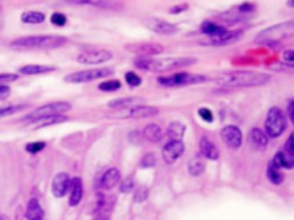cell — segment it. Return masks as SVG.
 I'll return each instance as SVG.
<instances>
[{
	"label": "cell",
	"mask_w": 294,
	"mask_h": 220,
	"mask_svg": "<svg viewBox=\"0 0 294 220\" xmlns=\"http://www.w3.org/2000/svg\"><path fill=\"white\" fill-rule=\"evenodd\" d=\"M113 59V53L107 50H88L82 52L77 57L78 63L81 64H101Z\"/></svg>",
	"instance_id": "obj_11"
},
{
	"label": "cell",
	"mask_w": 294,
	"mask_h": 220,
	"mask_svg": "<svg viewBox=\"0 0 294 220\" xmlns=\"http://www.w3.org/2000/svg\"><path fill=\"white\" fill-rule=\"evenodd\" d=\"M185 146L181 141L170 140L162 149L163 160L167 164H174L180 157L183 155Z\"/></svg>",
	"instance_id": "obj_14"
},
{
	"label": "cell",
	"mask_w": 294,
	"mask_h": 220,
	"mask_svg": "<svg viewBox=\"0 0 294 220\" xmlns=\"http://www.w3.org/2000/svg\"><path fill=\"white\" fill-rule=\"evenodd\" d=\"M72 4L76 5H90L101 9H112V11H118L123 7L122 2L117 1H105V0H97V1H74Z\"/></svg>",
	"instance_id": "obj_25"
},
{
	"label": "cell",
	"mask_w": 294,
	"mask_h": 220,
	"mask_svg": "<svg viewBox=\"0 0 294 220\" xmlns=\"http://www.w3.org/2000/svg\"><path fill=\"white\" fill-rule=\"evenodd\" d=\"M187 170H189L191 176L199 177L206 170V160L200 154H197L192 159H190L189 163H187Z\"/></svg>",
	"instance_id": "obj_21"
},
{
	"label": "cell",
	"mask_w": 294,
	"mask_h": 220,
	"mask_svg": "<svg viewBox=\"0 0 294 220\" xmlns=\"http://www.w3.org/2000/svg\"><path fill=\"white\" fill-rule=\"evenodd\" d=\"M267 176L270 181H271L273 185H280L283 182L284 177L280 172V170L278 167H276L272 163H270V165L268 166V170H267Z\"/></svg>",
	"instance_id": "obj_32"
},
{
	"label": "cell",
	"mask_w": 294,
	"mask_h": 220,
	"mask_svg": "<svg viewBox=\"0 0 294 220\" xmlns=\"http://www.w3.org/2000/svg\"><path fill=\"white\" fill-rule=\"evenodd\" d=\"M71 109V104L66 101H58V102H52L44 104V106L37 108L34 111H31L30 114L25 115L22 118V121H24L26 124H32L35 121H38L44 118L57 116V115H62L64 113H67Z\"/></svg>",
	"instance_id": "obj_5"
},
{
	"label": "cell",
	"mask_w": 294,
	"mask_h": 220,
	"mask_svg": "<svg viewBox=\"0 0 294 220\" xmlns=\"http://www.w3.org/2000/svg\"><path fill=\"white\" fill-rule=\"evenodd\" d=\"M144 25L151 31L157 32L160 35H174L178 31V28L175 24L164 21L158 18H148L144 21Z\"/></svg>",
	"instance_id": "obj_13"
},
{
	"label": "cell",
	"mask_w": 294,
	"mask_h": 220,
	"mask_svg": "<svg viewBox=\"0 0 294 220\" xmlns=\"http://www.w3.org/2000/svg\"><path fill=\"white\" fill-rule=\"evenodd\" d=\"M284 152H285L286 154H289V155L294 156L293 136H292V134H291V136L289 137V139H287V141L285 142V144H284Z\"/></svg>",
	"instance_id": "obj_43"
},
{
	"label": "cell",
	"mask_w": 294,
	"mask_h": 220,
	"mask_svg": "<svg viewBox=\"0 0 294 220\" xmlns=\"http://www.w3.org/2000/svg\"><path fill=\"white\" fill-rule=\"evenodd\" d=\"M94 220H108V217L105 215H99L94 218Z\"/></svg>",
	"instance_id": "obj_51"
},
{
	"label": "cell",
	"mask_w": 294,
	"mask_h": 220,
	"mask_svg": "<svg viewBox=\"0 0 294 220\" xmlns=\"http://www.w3.org/2000/svg\"><path fill=\"white\" fill-rule=\"evenodd\" d=\"M25 107H26L25 104H15V106H8V107L0 108V118L11 116V115H13V114L19 113V111L24 109Z\"/></svg>",
	"instance_id": "obj_34"
},
{
	"label": "cell",
	"mask_w": 294,
	"mask_h": 220,
	"mask_svg": "<svg viewBox=\"0 0 294 220\" xmlns=\"http://www.w3.org/2000/svg\"><path fill=\"white\" fill-rule=\"evenodd\" d=\"M270 80L271 76L263 72L238 70L220 74L215 80L224 87H256L268 84Z\"/></svg>",
	"instance_id": "obj_1"
},
{
	"label": "cell",
	"mask_w": 294,
	"mask_h": 220,
	"mask_svg": "<svg viewBox=\"0 0 294 220\" xmlns=\"http://www.w3.org/2000/svg\"><path fill=\"white\" fill-rule=\"evenodd\" d=\"M46 147V143L43 141H37V142H30L25 146V150L30 154H37L42 152Z\"/></svg>",
	"instance_id": "obj_36"
},
{
	"label": "cell",
	"mask_w": 294,
	"mask_h": 220,
	"mask_svg": "<svg viewBox=\"0 0 294 220\" xmlns=\"http://www.w3.org/2000/svg\"><path fill=\"white\" fill-rule=\"evenodd\" d=\"M249 141L253 147L259 150H264L268 147V137L262 130L254 127L249 132Z\"/></svg>",
	"instance_id": "obj_20"
},
{
	"label": "cell",
	"mask_w": 294,
	"mask_h": 220,
	"mask_svg": "<svg viewBox=\"0 0 294 220\" xmlns=\"http://www.w3.org/2000/svg\"><path fill=\"white\" fill-rule=\"evenodd\" d=\"M55 67L47 64H28L24 67L20 68V74L23 75H41V74H47V72L54 71Z\"/></svg>",
	"instance_id": "obj_24"
},
{
	"label": "cell",
	"mask_w": 294,
	"mask_h": 220,
	"mask_svg": "<svg viewBox=\"0 0 294 220\" xmlns=\"http://www.w3.org/2000/svg\"><path fill=\"white\" fill-rule=\"evenodd\" d=\"M25 217L28 220H43L44 219V211H43L38 200L32 199L29 201L26 206Z\"/></svg>",
	"instance_id": "obj_22"
},
{
	"label": "cell",
	"mask_w": 294,
	"mask_h": 220,
	"mask_svg": "<svg viewBox=\"0 0 294 220\" xmlns=\"http://www.w3.org/2000/svg\"><path fill=\"white\" fill-rule=\"evenodd\" d=\"M98 88L102 92H114V91H117L120 90L121 88V81L120 80H107V81H104V83L99 84L98 85Z\"/></svg>",
	"instance_id": "obj_33"
},
{
	"label": "cell",
	"mask_w": 294,
	"mask_h": 220,
	"mask_svg": "<svg viewBox=\"0 0 294 220\" xmlns=\"http://www.w3.org/2000/svg\"><path fill=\"white\" fill-rule=\"evenodd\" d=\"M52 24L57 25V27H64L67 24V18L62 13H53L51 16Z\"/></svg>",
	"instance_id": "obj_37"
},
{
	"label": "cell",
	"mask_w": 294,
	"mask_h": 220,
	"mask_svg": "<svg viewBox=\"0 0 294 220\" xmlns=\"http://www.w3.org/2000/svg\"><path fill=\"white\" fill-rule=\"evenodd\" d=\"M21 21L28 24H39L45 21V15L41 12H24L21 15Z\"/></svg>",
	"instance_id": "obj_29"
},
{
	"label": "cell",
	"mask_w": 294,
	"mask_h": 220,
	"mask_svg": "<svg viewBox=\"0 0 294 220\" xmlns=\"http://www.w3.org/2000/svg\"><path fill=\"white\" fill-rule=\"evenodd\" d=\"M273 165L276 167H278V169H287L291 170L293 169L294 165V159L292 155H289V154H286L284 150H280L273 157V160L271 162Z\"/></svg>",
	"instance_id": "obj_23"
},
{
	"label": "cell",
	"mask_w": 294,
	"mask_h": 220,
	"mask_svg": "<svg viewBox=\"0 0 294 220\" xmlns=\"http://www.w3.org/2000/svg\"><path fill=\"white\" fill-rule=\"evenodd\" d=\"M139 100V98L136 97L120 98V99H114L112 100L111 102H108V107L115 108V109H118V108H127L129 106H132V104H136Z\"/></svg>",
	"instance_id": "obj_31"
},
{
	"label": "cell",
	"mask_w": 294,
	"mask_h": 220,
	"mask_svg": "<svg viewBox=\"0 0 294 220\" xmlns=\"http://www.w3.org/2000/svg\"><path fill=\"white\" fill-rule=\"evenodd\" d=\"M226 30V28L221 27V25L216 24V23H214V22H210V21L204 22L200 27V31L203 32L204 36H207V37H213V36L220 35Z\"/></svg>",
	"instance_id": "obj_28"
},
{
	"label": "cell",
	"mask_w": 294,
	"mask_h": 220,
	"mask_svg": "<svg viewBox=\"0 0 294 220\" xmlns=\"http://www.w3.org/2000/svg\"><path fill=\"white\" fill-rule=\"evenodd\" d=\"M293 110H294V102L293 100H290L289 104H287V114H289V118L293 121Z\"/></svg>",
	"instance_id": "obj_49"
},
{
	"label": "cell",
	"mask_w": 294,
	"mask_h": 220,
	"mask_svg": "<svg viewBox=\"0 0 294 220\" xmlns=\"http://www.w3.org/2000/svg\"><path fill=\"white\" fill-rule=\"evenodd\" d=\"M283 60L285 61V63L289 67H293V61H294V53L292 50L285 51V53L283 54Z\"/></svg>",
	"instance_id": "obj_44"
},
{
	"label": "cell",
	"mask_w": 294,
	"mask_h": 220,
	"mask_svg": "<svg viewBox=\"0 0 294 220\" xmlns=\"http://www.w3.org/2000/svg\"><path fill=\"white\" fill-rule=\"evenodd\" d=\"M147 196H148L147 190H145V189H140L139 192H137L136 196H135V201H136L137 203H141V202H144L145 200L147 199Z\"/></svg>",
	"instance_id": "obj_48"
},
{
	"label": "cell",
	"mask_w": 294,
	"mask_h": 220,
	"mask_svg": "<svg viewBox=\"0 0 294 220\" xmlns=\"http://www.w3.org/2000/svg\"><path fill=\"white\" fill-rule=\"evenodd\" d=\"M207 77L200 74H190V72H180V74L169 75L158 78V83L163 87H178L189 86L204 83Z\"/></svg>",
	"instance_id": "obj_6"
},
{
	"label": "cell",
	"mask_w": 294,
	"mask_h": 220,
	"mask_svg": "<svg viewBox=\"0 0 294 220\" xmlns=\"http://www.w3.org/2000/svg\"><path fill=\"white\" fill-rule=\"evenodd\" d=\"M129 140L131 141L132 143L135 144H141V136L138 131H132V132L129 134Z\"/></svg>",
	"instance_id": "obj_46"
},
{
	"label": "cell",
	"mask_w": 294,
	"mask_h": 220,
	"mask_svg": "<svg viewBox=\"0 0 294 220\" xmlns=\"http://www.w3.org/2000/svg\"><path fill=\"white\" fill-rule=\"evenodd\" d=\"M124 78H125V81H127V84L130 85L132 87H137L141 84V78L132 71H128L127 74H125Z\"/></svg>",
	"instance_id": "obj_35"
},
{
	"label": "cell",
	"mask_w": 294,
	"mask_h": 220,
	"mask_svg": "<svg viewBox=\"0 0 294 220\" xmlns=\"http://www.w3.org/2000/svg\"><path fill=\"white\" fill-rule=\"evenodd\" d=\"M255 9V5L250 4V2H244L238 7V11L240 13H250Z\"/></svg>",
	"instance_id": "obj_45"
},
{
	"label": "cell",
	"mask_w": 294,
	"mask_h": 220,
	"mask_svg": "<svg viewBox=\"0 0 294 220\" xmlns=\"http://www.w3.org/2000/svg\"><path fill=\"white\" fill-rule=\"evenodd\" d=\"M197 62L196 58H137L135 65L141 70L152 72H168L190 67Z\"/></svg>",
	"instance_id": "obj_2"
},
{
	"label": "cell",
	"mask_w": 294,
	"mask_h": 220,
	"mask_svg": "<svg viewBox=\"0 0 294 220\" xmlns=\"http://www.w3.org/2000/svg\"><path fill=\"white\" fill-rule=\"evenodd\" d=\"M294 34V23L293 21H287L279 24L272 25L264 29L256 36L255 41L259 44L266 45L271 48H279L280 42L279 40L285 38H291Z\"/></svg>",
	"instance_id": "obj_4"
},
{
	"label": "cell",
	"mask_w": 294,
	"mask_h": 220,
	"mask_svg": "<svg viewBox=\"0 0 294 220\" xmlns=\"http://www.w3.org/2000/svg\"><path fill=\"white\" fill-rule=\"evenodd\" d=\"M185 131H186V127L181 121H171L167 127V136L174 141H181V138L184 137Z\"/></svg>",
	"instance_id": "obj_26"
},
{
	"label": "cell",
	"mask_w": 294,
	"mask_h": 220,
	"mask_svg": "<svg viewBox=\"0 0 294 220\" xmlns=\"http://www.w3.org/2000/svg\"><path fill=\"white\" fill-rule=\"evenodd\" d=\"M198 115L203 118V120L204 121H207V123H211L214 120V116H213V113L208 109V108H200L199 110H198Z\"/></svg>",
	"instance_id": "obj_39"
},
{
	"label": "cell",
	"mask_w": 294,
	"mask_h": 220,
	"mask_svg": "<svg viewBox=\"0 0 294 220\" xmlns=\"http://www.w3.org/2000/svg\"><path fill=\"white\" fill-rule=\"evenodd\" d=\"M199 148H200V155L204 159H208L211 160H219L220 153L217 150L216 146L211 141L208 139L207 137H203L199 141Z\"/></svg>",
	"instance_id": "obj_16"
},
{
	"label": "cell",
	"mask_w": 294,
	"mask_h": 220,
	"mask_svg": "<svg viewBox=\"0 0 294 220\" xmlns=\"http://www.w3.org/2000/svg\"><path fill=\"white\" fill-rule=\"evenodd\" d=\"M114 74V70L112 68L104 67V68H95V69H88V70H82L77 72H72L66 76L64 80L66 83L70 84H83L89 83V81L101 80V78L108 77Z\"/></svg>",
	"instance_id": "obj_8"
},
{
	"label": "cell",
	"mask_w": 294,
	"mask_h": 220,
	"mask_svg": "<svg viewBox=\"0 0 294 220\" xmlns=\"http://www.w3.org/2000/svg\"><path fill=\"white\" fill-rule=\"evenodd\" d=\"M67 120L68 117L64 116V115H57V116H51V117L44 118V120L35 121V123H32V125H35L36 129H39V127H45L49 125H54V124L64 123V121H66Z\"/></svg>",
	"instance_id": "obj_30"
},
{
	"label": "cell",
	"mask_w": 294,
	"mask_h": 220,
	"mask_svg": "<svg viewBox=\"0 0 294 220\" xmlns=\"http://www.w3.org/2000/svg\"><path fill=\"white\" fill-rule=\"evenodd\" d=\"M287 127V121L285 115L278 107L270 108L267 115L266 121H264V130H266L267 137L269 138H278L285 132Z\"/></svg>",
	"instance_id": "obj_7"
},
{
	"label": "cell",
	"mask_w": 294,
	"mask_h": 220,
	"mask_svg": "<svg viewBox=\"0 0 294 220\" xmlns=\"http://www.w3.org/2000/svg\"><path fill=\"white\" fill-rule=\"evenodd\" d=\"M9 94H11V88L8 85H0V100L7 99Z\"/></svg>",
	"instance_id": "obj_47"
},
{
	"label": "cell",
	"mask_w": 294,
	"mask_h": 220,
	"mask_svg": "<svg viewBox=\"0 0 294 220\" xmlns=\"http://www.w3.org/2000/svg\"><path fill=\"white\" fill-rule=\"evenodd\" d=\"M144 137L151 142H158L162 138V130L157 124H148L144 129Z\"/></svg>",
	"instance_id": "obj_27"
},
{
	"label": "cell",
	"mask_w": 294,
	"mask_h": 220,
	"mask_svg": "<svg viewBox=\"0 0 294 220\" xmlns=\"http://www.w3.org/2000/svg\"><path fill=\"white\" fill-rule=\"evenodd\" d=\"M134 187H135L134 180H132L131 178H127V179H124L123 181L121 182L120 189H121L122 193L127 194V193H130L131 190L134 189Z\"/></svg>",
	"instance_id": "obj_40"
},
{
	"label": "cell",
	"mask_w": 294,
	"mask_h": 220,
	"mask_svg": "<svg viewBox=\"0 0 294 220\" xmlns=\"http://www.w3.org/2000/svg\"><path fill=\"white\" fill-rule=\"evenodd\" d=\"M189 9V4H180V5H176L174 6V7H171L169 9V13L170 14H180V13H183L185 11H187Z\"/></svg>",
	"instance_id": "obj_42"
},
{
	"label": "cell",
	"mask_w": 294,
	"mask_h": 220,
	"mask_svg": "<svg viewBox=\"0 0 294 220\" xmlns=\"http://www.w3.org/2000/svg\"><path fill=\"white\" fill-rule=\"evenodd\" d=\"M223 142L231 149H239L243 144V133L236 125H226L221 131Z\"/></svg>",
	"instance_id": "obj_12"
},
{
	"label": "cell",
	"mask_w": 294,
	"mask_h": 220,
	"mask_svg": "<svg viewBox=\"0 0 294 220\" xmlns=\"http://www.w3.org/2000/svg\"><path fill=\"white\" fill-rule=\"evenodd\" d=\"M158 114V109L152 106H143V104H137V106L131 107L128 110V116L130 118H147L153 117Z\"/></svg>",
	"instance_id": "obj_17"
},
{
	"label": "cell",
	"mask_w": 294,
	"mask_h": 220,
	"mask_svg": "<svg viewBox=\"0 0 294 220\" xmlns=\"http://www.w3.org/2000/svg\"><path fill=\"white\" fill-rule=\"evenodd\" d=\"M19 78L18 74H11V72H6V74H0V85H4V83H11Z\"/></svg>",
	"instance_id": "obj_41"
},
{
	"label": "cell",
	"mask_w": 294,
	"mask_h": 220,
	"mask_svg": "<svg viewBox=\"0 0 294 220\" xmlns=\"http://www.w3.org/2000/svg\"><path fill=\"white\" fill-rule=\"evenodd\" d=\"M120 170H117L116 167H112V169L107 170L102 175L100 179V186L104 189H112L117 185L118 181H120Z\"/></svg>",
	"instance_id": "obj_18"
},
{
	"label": "cell",
	"mask_w": 294,
	"mask_h": 220,
	"mask_svg": "<svg viewBox=\"0 0 294 220\" xmlns=\"http://www.w3.org/2000/svg\"><path fill=\"white\" fill-rule=\"evenodd\" d=\"M242 37V30H226L222 32V34L213 36V37H204V39H201L199 42L204 46H215V47H220V46L233 44V42L238 41Z\"/></svg>",
	"instance_id": "obj_9"
},
{
	"label": "cell",
	"mask_w": 294,
	"mask_h": 220,
	"mask_svg": "<svg viewBox=\"0 0 294 220\" xmlns=\"http://www.w3.org/2000/svg\"><path fill=\"white\" fill-rule=\"evenodd\" d=\"M67 42V38L57 35L28 36L15 39L11 42V47L15 51L31 50H53L59 48Z\"/></svg>",
	"instance_id": "obj_3"
},
{
	"label": "cell",
	"mask_w": 294,
	"mask_h": 220,
	"mask_svg": "<svg viewBox=\"0 0 294 220\" xmlns=\"http://www.w3.org/2000/svg\"><path fill=\"white\" fill-rule=\"evenodd\" d=\"M4 28V13H2V5L0 2V31Z\"/></svg>",
	"instance_id": "obj_50"
},
{
	"label": "cell",
	"mask_w": 294,
	"mask_h": 220,
	"mask_svg": "<svg viewBox=\"0 0 294 220\" xmlns=\"http://www.w3.org/2000/svg\"><path fill=\"white\" fill-rule=\"evenodd\" d=\"M83 198V182L81 178H74L70 185V198H69V205L77 206Z\"/></svg>",
	"instance_id": "obj_19"
},
{
	"label": "cell",
	"mask_w": 294,
	"mask_h": 220,
	"mask_svg": "<svg viewBox=\"0 0 294 220\" xmlns=\"http://www.w3.org/2000/svg\"><path fill=\"white\" fill-rule=\"evenodd\" d=\"M71 185V179L69 177L68 173L66 172H60L53 178L52 181V193L55 198L60 199L64 198L69 192Z\"/></svg>",
	"instance_id": "obj_15"
},
{
	"label": "cell",
	"mask_w": 294,
	"mask_h": 220,
	"mask_svg": "<svg viewBox=\"0 0 294 220\" xmlns=\"http://www.w3.org/2000/svg\"><path fill=\"white\" fill-rule=\"evenodd\" d=\"M125 50L137 55L138 58H152L164 52V47L155 42H136V44L125 45Z\"/></svg>",
	"instance_id": "obj_10"
},
{
	"label": "cell",
	"mask_w": 294,
	"mask_h": 220,
	"mask_svg": "<svg viewBox=\"0 0 294 220\" xmlns=\"http://www.w3.org/2000/svg\"><path fill=\"white\" fill-rule=\"evenodd\" d=\"M157 163V159H155V155L153 153H148L143 157L141 160L140 165L141 167H153Z\"/></svg>",
	"instance_id": "obj_38"
},
{
	"label": "cell",
	"mask_w": 294,
	"mask_h": 220,
	"mask_svg": "<svg viewBox=\"0 0 294 220\" xmlns=\"http://www.w3.org/2000/svg\"><path fill=\"white\" fill-rule=\"evenodd\" d=\"M0 220H9L7 216H0Z\"/></svg>",
	"instance_id": "obj_52"
}]
</instances>
